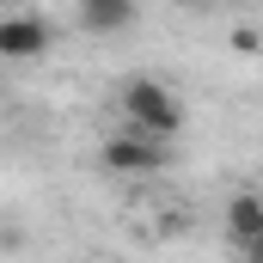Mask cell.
<instances>
[{
  "label": "cell",
  "instance_id": "6da1fadb",
  "mask_svg": "<svg viewBox=\"0 0 263 263\" xmlns=\"http://www.w3.org/2000/svg\"><path fill=\"white\" fill-rule=\"evenodd\" d=\"M117 110H123V123H129V129L165 135V141H178V129H184V104H178V92H172L165 80H147V73L123 80Z\"/></svg>",
  "mask_w": 263,
  "mask_h": 263
},
{
  "label": "cell",
  "instance_id": "7a4b0ae2",
  "mask_svg": "<svg viewBox=\"0 0 263 263\" xmlns=\"http://www.w3.org/2000/svg\"><path fill=\"white\" fill-rule=\"evenodd\" d=\"M172 159H178V147H172L165 135H147V129H123V135H110V141L98 147V165L117 172V178H153V172H165Z\"/></svg>",
  "mask_w": 263,
  "mask_h": 263
},
{
  "label": "cell",
  "instance_id": "3957f363",
  "mask_svg": "<svg viewBox=\"0 0 263 263\" xmlns=\"http://www.w3.org/2000/svg\"><path fill=\"white\" fill-rule=\"evenodd\" d=\"M55 49V25L37 18V12H6L0 18V55L6 62H37Z\"/></svg>",
  "mask_w": 263,
  "mask_h": 263
},
{
  "label": "cell",
  "instance_id": "277c9868",
  "mask_svg": "<svg viewBox=\"0 0 263 263\" xmlns=\"http://www.w3.org/2000/svg\"><path fill=\"white\" fill-rule=\"evenodd\" d=\"M141 0H80V31L92 37H110V31H129Z\"/></svg>",
  "mask_w": 263,
  "mask_h": 263
},
{
  "label": "cell",
  "instance_id": "5b68a950",
  "mask_svg": "<svg viewBox=\"0 0 263 263\" xmlns=\"http://www.w3.org/2000/svg\"><path fill=\"white\" fill-rule=\"evenodd\" d=\"M257 233H263V196H251V190L227 196V245H245Z\"/></svg>",
  "mask_w": 263,
  "mask_h": 263
},
{
  "label": "cell",
  "instance_id": "8992f818",
  "mask_svg": "<svg viewBox=\"0 0 263 263\" xmlns=\"http://www.w3.org/2000/svg\"><path fill=\"white\" fill-rule=\"evenodd\" d=\"M233 49H239V55H257V49H263V31L239 25V31H233Z\"/></svg>",
  "mask_w": 263,
  "mask_h": 263
},
{
  "label": "cell",
  "instance_id": "52a82bcc",
  "mask_svg": "<svg viewBox=\"0 0 263 263\" xmlns=\"http://www.w3.org/2000/svg\"><path fill=\"white\" fill-rule=\"evenodd\" d=\"M233 263H263V233L245 239V245H233Z\"/></svg>",
  "mask_w": 263,
  "mask_h": 263
},
{
  "label": "cell",
  "instance_id": "ba28073f",
  "mask_svg": "<svg viewBox=\"0 0 263 263\" xmlns=\"http://www.w3.org/2000/svg\"><path fill=\"white\" fill-rule=\"evenodd\" d=\"M178 6H190V12H208V6H220V0H178Z\"/></svg>",
  "mask_w": 263,
  "mask_h": 263
}]
</instances>
